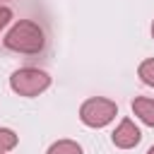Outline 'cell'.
<instances>
[{"label":"cell","mask_w":154,"mask_h":154,"mask_svg":"<svg viewBox=\"0 0 154 154\" xmlns=\"http://www.w3.org/2000/svg\"><path fill=\"white\" fill-rule=\"evenodd\" d=\"M5 48L14 51V53H26V55H34V53H41L43 46H46V36H43V29L31 22V19H19L2 38Z\"/></svg>","instance_id":"cell-1"},{"label":"cell","mask_w":154,"mask_h":154,"mask_svg":"<svg viewBox=\"0 0 154 154\" xmlns=\"http://www.w3.org/2000/svg\"><path fill=\"white\" fill-rule=\"evenodd\" d=\"M10 87L19 96H38L51 87V77L38 67H19L10 77Z\"/></svg>","instance_id":"cell-2"},{"label":"cell","mask_w":154,"mask_h":154,"mask_svg":"<svg viewBox=\"0 0 154 154\" xmlns=\"http://www.w3.org/2000/svg\"><path fill=\"white\" fill-rule=\"evenodd\" d=\"M118 116V106L116 101L111 99H103V96H94V99H87L79 108V120L89 128H103L108 125L113 118Z\"/></svg>","instance_id":"cell-3"},{"label":"cell","mask_w":154,"mask_h":154,"mask_svg":"<svg viewBox=\"0 0 154 154\" xmlns=\"http://www.w3.org/2000/svg\"><path fill=\"white\" fill-rule=\"evenodd\" d=\"M111 140H113V144L120 147V149H132L135 144H140L142 132H140V128H137L130 118H123V120L118 123V128L113 130Z\"/></svg>","instance_id":"cell-4"},{"label":"cell","mask_w":154,"mask_h":154,"mask_svg":"<svg viewBox=\"0 0 154 154\" xmlns=\"http://www.w3.org/2000/svg\"><path fill=\"white\" fill-rule=\"evenodd\" d=\"M132 111H135V116H137L144 125L154 128V99L137 96V99L132 101Z\"/></svg>","instance_id":"cell-5"},{"label":"cell","mask_w":154,"mask_h":154,"mask_svg":"<svg viewBox=\"0 0 154 154\" xmlns=\"http://www.w3.org/2000/svg\"><path fill=\"white\" fill-rule=\"evenodd\" d=\"M46 154H82V147L77 142H72V140H58V142H53L48 147Z\"/></svg>","instance_id":"cell-6"},{"label":"cell","mask_w":154,"mask_h":154,"mask_svg":"<svg viewBox=\"0 0 154 154\" xmlns=\"http://www.w3.org/2000/svg\"><path fill=\"white\" fill-rule=\"evenodd\" d=\"M137 75H140V79H142L144 84L154 87V58H149V60L140 63V67H137Z\"/></svg>","instance_id":"cell-7"},{"label":"cell","mask_w":154,"mask_h":154,"mask_svg":"<svg viewBox=\"0 0 154 154\" xmlns=\"http://www.w3.org/2000/svg\"><path fill=\"white\" fill-rule=\"evenodd\" d=\"M17 147V135L7 128H0V152H10Z\"/></svg>","instance_id":"cell-8"},{"label":"cell","mask_w":154,"mask_h":154,"mask_svg":"<svg viewBox=\"0 0 154 154\" xmlns=\"http://www.w3.org/2000/svg\"><path fill=\"white\" fill-rule=\"evenodd\" d=\"M10 19H12V10L10 7H0V31L10 24Z\"/></svg>","instance_id":"cell-9"},{"label":"cell","mask_w":154,"mask_h":154,"mask_svg":"<svg viewBox=\"0 0 154 154\" xmlns=\"http://www.w3.org/2000/svg\"><path fill=\"white\" fill-rule=\"evenodd\" d=\"M147 154H154V147H149V152H147Z\"/></svg>","instance_id":"cell-10"},{"label":"cell","mask_w":154,"mask_h":154,"mask_svg":"<svg viewBox=\"0 0 154 154\" xmlns=\"http://www.w3.org/2000/svg\"><path fill=\"white\" fill-rule=\"evenodd\" d=\"M152 36H154V22H152Z\"/></svg>","instance_id":"cell-11"},{"label":"cell","mask_w":154,"mask_h":154,"mask_svg":"<svg viewBox=\"0 0 154 154\" xmlns=\"http://www.w3.org/2000/svg\"><path fill=\"white\" fill-rule=\"evenodd\" d=\"M0 154H5V152H0Z\"/></svg>","instance_id":"cell-12"}]
</instances>
